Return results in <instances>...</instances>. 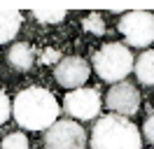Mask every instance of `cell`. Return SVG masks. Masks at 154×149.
Returning a JSON list of instances; mask_svg holds the SVG:
<instances>
[{"label":"cell","instance_id":"52a82bcc","mask_svg":"<svg viewBox=\"0 0 154 149\" xmlns=\"http://www.w3.org/2000/svg\"><path fill=\"white\" fill-rule=\"evenodd\" d=\"M105 105L112 112H117L119 117H131L140 107V93H138V89L133 84H128V82L112 84V89L107 91Z\"/></svg>","mask_w":154,"mask_h":149},{"label":"cell","instance_id":"5bb4252c","mask_svg":"<svg viewBox=\"0 0 154 149\" xmlns=\"http://www.w3.org/2000/svg\"><path fill=\"white\" fill-rule=\"evenodd\" d=\"M2 149H28V138L23 133H10L2 140Z\"/></svg>","mask_w":154,"mask_h":149},{"label":"cell","instance_id":"9a60e30c","mask_svg":"<svg viewBox=\"0 0 154 149\" xmlns=\"http://www.w3.org/2000/svg\"><path fill=\"white\" fill-rule=\"evenodd\" d=\"M10 114H12V102L5 93L0 91V123H5V121L10 119Z\"/></svg>","mask_w":154,"mask_h":149},{"label":"cell","instance_id":"4fadbf2b","mask_svg":"<svg viewBox=\"0 0 154 149\" xmlns=\"http://www.w3.org/2000/svg\"><path fill=\"white\" fill-rule=\"evenodd\" d=\"M82 26H84V30L94 33V35H103V33H105V21H103V17H100L98 12L89 14V17L82 21Z\"/></svg>","mask_w":154,"mask_h":149},{"label":"cell","instance_id":"6da1fadb","mask_svg":"<svg viewBox=\"0 0 154 149\" xmlns=\"http://www.w3.org/2000/svg\"><path fill=\"white\" fill-rule=\"evenodd\" d=\"M12 114L26 130H49L58 121V100L47 89L30 86L14 98Z\"/></svg>","mask_w":154,"mask_h":149},{"label":"cell","instance_id":"e0dca14e","mask_svg":"<svg viewBox=\"0 0 154 149\" xmlns=\"http://www.w3.org/2000/svg\"><path fill=\"white\" fill-rule=\"evenodd\" d=\"M42 63H56L58 65V51H56V49H45V54H42Z\"/></svg>","mask_w":154,"mask_h":149},{"label":"cell","instance_id":"2e32d148","mask_svg":"<svg viewBox=\"0 0 154 149\" xmlns=\"http://www.w3.org/2000/svg\"><path fill=\"white\" fill-rule=\"evenodd\" d=\"M143 135H145V140H147V142H152V144H154V112L147 117V119H145Z\"/></svg>","mask_w":154,"mask_h":149},{"label":"cell","instance_id":"9c48e42d","mask_svg":"<svg viewBox=\"0 0 154 149\" xmlns=\"http://www.w3.org/2000/svg\"><path fill=\"white\" fill-rule=\"evenodd\" d=\"M7 61H10V65L17 68V70H30L33 63H35V51H33V47L26 44V42H17V44H12V49L7 51Z\"/></svg>","mask_w":154,"mask_h":149},{"label":"cell","instance_id":"7c38bea8","mask_svg":"<svg viewBox=\"0 0 154 149\" xmlns=\"http://www.w3.org/2000/svg\"><path fill=\"white\" fill-rule=\"evenodd\" d=\"M33 17L40 23H58V21H63L68 17V12L58 7H38V9H33Z\"/></svg>","mask_w":154,"mask_h":149},{"label":"cell","instance_id":"30bf717a","mask_svg":"<svg viewBox=\"0 0 154 149\" xmlns=\"http://www.w3.org/2000/svg\"><path fill=\"white\" fill-rule=\"evenodd\" d=\"M21 26V12L19 9H0V44L10 42L17 37Z\"/></svg>","mask_w":154,"mask_h":149},{"label":"cell","instance_id":"277c9868","mask_svg":"<svg viewBox=\"0 0 154 149\" xmlns=\"http://www.w3.org/2000/svg\"><path fill=\"white\" fill-rule=\"evenodd\" d=\"M119 30L133 47H149L154 42V14L145 9L126 12L119 21Z\"/></svg>","mask_w":154,"mask_h":149},{"label":"cell","instance_id":"8fae6325","mask_svg":"<svg viewBox=\"0 0 154 149\" xmlns=\"http://www.w3.org/2000/svg\"><path fill=\"white\" fill-rule=\"evenodd\" d=\"M135 77L147 86H154V49L140 54V58L135 61Z\"/></svg>","mask_w":154,"mask_h":149},{"label":"cell","instance_id":"8992f818","mask_svg":"<svg viewBox=\"0 0 154 149\" xmlns=\"http://www.w3.org/2000/svg\"><path fill=\"white\" fill-rule=\"evenodd\" d=\"M63 110L75 117V119H94L98 112H100V98H98V91L94 89H75V91L66 93L63 98Z\"/></svg>","mask_w":154,"mask_h":149},{"label":"cell","instance_id":"3957f363","mask_svg":"<svg viewBox=\"0 0 154 149\" xmlns=\"http://www.w3.org/2000/svg\"><path fill=\"white\" fill-rule=\"evenodd\" d=\"M94 68L100 79L119 84L133 70V56L128 51V47L119 44V42H107L94 54Z\"/></svg>","mask_w":154,"mask_h":149},{"label":"cell","instance_id":"ba28073f","mask_svg":"<svg viewBox=\"0 0 154 149\" xmlns=\"http://www.w3.org/2000/svg\"><path fill=\"white\" fill-rule=\"evenodd\" d=\"M54 74H56V82L61 86L75 91V89H82V84L89 79L91 70H89L87 61H82L79 56H66V58L58 61Z\"/></svg>","mask_w":154,"mask_h":149},{"label":"cell","instance_id":"7a4b0ae2","mask_svg":"<svg viewBox=\"0 0 154 149\" xmlns=\"http://www.w3.org/2000/svg\"><path fill=\"white\" fill-rule=\"evenodd\" d=\"M91 149H143V138L133 121L107 114L91 128Z\"/></svg>","mask_w":154,"mask_h":149},{"label":"cell","instance_id":"5b68a950","mask_svg":"<svg viewBox=\"0 0 154 149\" xmlns=\"http://www.w3.org/2000/svg\"><path fill=\"white\" fill-rule=\"evenodd\" d=\"M87 133L84 128L70 119H58L45 133V149H84Z\"/></svg>","mask_w":154,"mask_h":149}]
</instances>
